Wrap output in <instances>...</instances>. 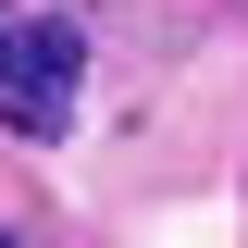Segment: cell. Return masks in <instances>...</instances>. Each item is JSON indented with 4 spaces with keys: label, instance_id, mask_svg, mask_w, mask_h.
<instances>
[{
    "label": "cell",
    "instance_id": "obj_1",
    "mask_svg": "<svg viewBox=\"0 0 248 248\" xmlns=\"http://www.w3.org/2000/svg\"><path fill=\"white\" fill-rule=\"evenodd\" d=\"M75 99H87V50H75V25L0 0V124H13V137H62Z\"/></svg>",
    "mask_w": 248,
    "mask_h": 248
},
{
    "label": "cell",
    "instance_id": "obj_2",
    "mask_svg": "<svg viewBox=\"0 0 248 248\" xmlns=\"http://www.w3.org/2000/svg\"><path fill=\"white\" fill-rule=\"evenodd\" d=\"M0 248H25V236H0Z\"/></svg>",
    "mask_w": 248,
    "mask_h": 248
}]
</instances>
